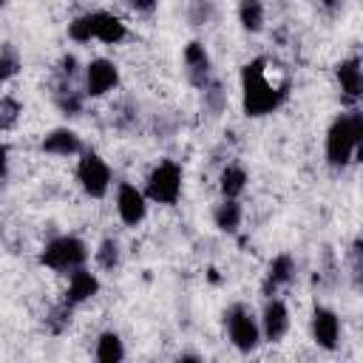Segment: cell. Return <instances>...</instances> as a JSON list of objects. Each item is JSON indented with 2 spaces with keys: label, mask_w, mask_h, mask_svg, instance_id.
I'll use <instances>...</instances> for the list:
<instances>
[{
  "label": "cell",
  "mask_w": 363,
  "mask_h": 363,
  "mask_svg": "<svg viewBox=\"0 0 363 363\" xmlns=\"http://www.w3.org/2000/svg\"><path fill=\"white\" fill-rule=\"evenodd\" d=\"M267 60L264 57H258V60H252V62H247L244 65V74H241V82H244V111H247V116H264V113H272L281 102H284V96H286V91H281V88H272L269 82H267Z\"/></svg>",
  "instance_id": "obj_1"
},
{
  "label": "cell",
  "mask_w": 363,
  "mask_h": 363,
  "mask_svg": "<svg viewBox=\"0 0 363 363\" xmlns=\"http://www.w3.org/2000/svg\"><path fill=\"white\" fill-rule=\"evenodd\" d=\"M363 139V116L357 111L343 113L332 122L329 133H326V159L335 167H343L346 162H352V156L357 153Z\"/></svg>",
  "instance_id": "obj_2"
},
{
  "label": "cell",
  "mask_w": 363,
  "mask_h": 363,
  "mask_svg": "<svg viewBox=\"0 0 363 363\" xmlns=\"http://www.w3.org/2000/svg\"><path fill=\"white\" fill-rule=\"evenodd\" d=\"M85 258H88V250H85V244H82L79 238H74V235L54 238V241L43 250V255H40V261H43L45 267L57 269V272L77 269V267L85 264Z\"/></svg>",
  "instance_id": "obj_3"
},
{
  "label": "cell",
  "mask_w": 363,
  "mask_h": 363,
  "mask_svg": "<svg viewBox=\"0 0 363 363\" xmlns=\"http://www.w3.org/2000/svg\"><path fill=\"white\" fill-rule=\"evenodd\" d=\"M182 193V167L176 162H162L147 179V196L159 204H176Z\"/></svg>",
  "instance_id": "obj_4"
},
{
  "label": "cell",
  "mask_w": 363,
  "mask_h": 363,
  "mask_svg": "<svg viewBox=\"0 0 363 363\" xmlns=\"http://www.w3.org/2000/svg\"><path fill=\"white\" fill-rule=\"evenodd\" d=\"M77 179L88 196L99 199V196H105V190L111 184V170L96 153H82V159L77 164Z\"/></svg>",
  "instance_id": "obj_5"
},
{
  "label": "cell",
  "mask_w": 363,
  "mask_h": 363,
  "mask_svg": "<svg viewBox=\"0 0 363 363\" xmlns=\"http://www.w3.org/2000/svg\"><path fill=\"white\" fill-rule=\"evenodd\" d=\"M227 329H230V340L241 349V352H250L258 346V326L255 320L250 318V312L244 306H233L230 315H227Z\"/></svg>",
  "instance_id": "obj_6"
},
{
  "label": "cell",
  "mask_w": 363,
  "mask_h": 363,
  "mask_svg": "<svg viewBox=\"0 0 363 363\" xmlns=\"http://www.w3.org/2000/svg\"><path fill=\"white\" fill-rule=\"evenodd\" d=\"M119 79V71L111 60H91L88 71H85V85H88V94L91 96H102L108 94Z\"/></svg>",
  "instance_id": "obj_7"
},
{
  "label": "cell",
  "mask_w": 363,
  "mask_h": 363,
  "mask_svg": "<svg viewBox=\"0 0 363 363\" xmlns=\"http://www.w3.org/2000/svg\"><path fill=\"white\" fill-rule=\"evenodd\" d=\"M312 335L318 340V346L323 349H335L337 346V337H340V320L332 309L326 306H315L312 312Z\"/></svg>",
  "instance_id": "obj_8"
},
{
  "label": "cell",
  "mask_w": 363,
  "mask_h": 363,
  "mask_svg": "<svg viewBox=\"0 0 363 363\" xmlns=\"http://www.w3.org/2000/svg\"><path fill=\"white\" fill-rule=\"evenodd\" d=\"M116 210H119V218L133 227L145 218V196L133 184H122L116 193Z\"/></svg>",
  "instance_id": "obj_9"
},
{
  "label": "cell",
  "mask_w": 363,
  "mask_h": 363,
  "mask_svg": "<svg viewBox=\"0 0 363 363\" xmlns=\"http://www.w3.org/2000/svg\"><path fill=\"white\" fill-rule=\"evenodd\" d=\"M96 289H99L96 275H94V272H88V269H82V267H77V269H71V281H68L65 303H68V306L82 303V301L94 298V295H96Z\"/></svg>",
  "instance_id": "obj_10"
},
{
  "label": "cell",
  "mask_w": 363,
  "mask_h": 363,
  "mask_svg": "<svg viewBox=\"0 0 363 363\" xmlns=\"http://www.w3.org/2000/svg\"><path fill=\"white\" fill-rule=\"evenodd\" d=\"M289 329V312L281 301H269L264 306V335L267 340H281Z\"/></svg>",
  "instance_id": "obj_11"
},
{
  "label": "cell",
  "mask_w": 363,
  "mask_h": 363,
  "mask_svg": "<svg viewBox=\"0 0 363 363\" xmlns=\"http://www.w3.org/2000/svg\"><path fill=\"white\" fill-rule=\"evenodd\" d=\"M94 37L113 45L125 37V23L113 14H108V11H94Z\"/></svg>",
  "instance_id": "obj_12"
},
{
  "label": "cell",
  "mask_w": 363,
  "mask_h": 363,
  "mask_svg": "<svg viewBox=\"0 0 363 363\" xmlns=\"http://www.w3.org/2000/svg\"><path fill=\"white\" fill-rule=\"evenodd\" d=\"M43 150L45 153H60V156H71L79 150V136L68 128H57L43 139Z\"/></svg>",
  "instance_id": "obj_13"
},
{
  "label": "cell",
  "mask_w": 363,
  "mask_h": 363,
  "mask_svg": "<svg viewBox=\"0 0 363 363\" xmlns=\"http://www.w3.org/2000/svg\"><path fill=\"white\" fill-rule=\"evenodd\" d=\"M184 62L190 68V79L196 85H204L207 82V68H210V60H207V51L201 43H190L184 48Z\"/></svg>",
  "instance_id": "obj_14"
},
{
  "label": "cell",
  "mask_w": 363,
  "mask_h": 363,
  "mask_svg": "<svg viewBox=\"0 0 363 363\" xmlns=\"http://www.w3.org/2000/svg\"><path fill=\"white\" fill-rule=\"evenodd\" d=\"M337 79H340V91H346V96H360L363 88V77H360V62L357 60H346L337 65Z\"/></svg>",
  "instance_id": "obj_15"
},
{
  "label": "cell",
  "mask_w": 363,
  "mask_h": 363,
  "mask_svg": "<svg viewBox=\"0 0 363 363\" xmlns=\"http://www.w3.org/2000/svg\"><path fill=\"white\" fill-rule=\"evenodd\" d=\"M292 258L289 255H278L272 264H269V272H267V281H264V292L269 295L278 284H286L289 278H292Z\"/></svg>",
  "instance_id": "obj_16"
},
{
  "label": "cell",
  "mask_w": 363,
  "mask_h": 363,
  "mask_svg": "<svg viewBox=\"0 0 363 363\" xmlns=\"http://www.w3.org/2000/svg\"><path fill=\"white\" fill-rule=\"evenodd\" d=\"M238 224H241V207H238V201L227 199V201L216 210V227L224 230V233H235Z\"/></svg>",
  "instance_id": "obj_17"
},
{
  "label": "cell",
  "mask_w": 363,
  "mask_h": 363,
  "mask_svg": "<svg viewBox=\"0 0 363 363\" xmlns=\"http://www.w3.org/2000/svg\"><path fill=\"white\" fill-rule=\"evenodd\" d=\"M96 357L102 363H113V360H122L125 357V349H122V340L116 332H105L96 343Z\"/></svg>",
  "instance_id": "obj_18"
},
{
  "label": "cell",
  "mask_w": 363,
  "mask_h": 363,
  "mask_svg": "<svg viewBox=\"0 0 363 363\" xmlns=\"http://www.w3.org/2000/svg\"><path fill=\"white\" fill-rule=\"evenodd\" d=\"M247 187V173L241 170V167H227L224 173H221V193L227 196V199H235L241 190Z\"/></svg>",
  "instance_id": "obj_19"
},
{
  "label": "cell",
  "mask_w": 363,
  "mask_h": 363,
  "mask_svg": "<svg viewBox=\"0 0 363 363\" xmlns=\"http://www.w3.org/2000/svg\"><path fill=\"white\" fill-rule=\"evenodd\" d=\"M238 17H241V26L247 31H258L261 23H264V9L258 0H244L241 9H238Z\"/></svg>",
  "instance_id": "obj_20"
},
{
  "label": "cell",
  "mask_w": 363,
  "mask_h": 363,
  "mask_svg": "<svg viewBox=\"0 0 363 363\" xmlns=\"http://www.w3.org/2000/svg\"><path fill=\"white\" fill-rule=\"evenodd\" d=\"M68 37L77 43H91L94 37V14H82L68 26Z\"/></svg>",
  "instance_id": "obj_21"
},
{
  "label": "cell",
  "mask_w": 363,
  "mask_h": 363,
  "mask_svg": "<svg viewBox=\"0 0 363 363\" xmlns=\"http://www.w3.org/2000/svg\"><path fill=\"white\" fill-rule=\"evenodd\" d=\"M96 261H99L105 269H113V267H116V261H119V247H116L113 238H105V241L99 244V250H96Z\"/></svg>",
  "instance_id": "obj_22"
},
{
  "label": "cell",
  "mask_w": 363,
  "mask_h": 363,
  "mask_svg": "<svg viewBox=\"0 0 363 363\" xmlns=\"http://www.w3.org/2000/svg\"><path fill=\"white\" fill-rule=\"evenodd\" d=\"M17 68H20V60H17V54H14L11 48H6V51L0 54V82L11 79V77L17 74Z\"/></svg>",
  "instance_id": "obj_23"
},
{
  "label": "cell",
  "mask_w": 363,
  "mask_h": 363,
  "mask_svg": "<svg viewBox=\"0 0 363 363\" xmlns=\"http://www.w3.org/2000/svg\"><path fill=\"white\" fill-rule=\"evenodd\" d=\"M17 113H20V105L14 102V99H3L0 102V130L3 128H9V125H14V119H17Z\"/></svg>",
  "instance_id": "obj_24"
},
{
  "label": "cell",
  "mask_w": 363,
  "mask_h": 363,
  "mask_svg": "<svg viewBox=\"0 0 363 363\" xmlns=\"http://www.w3.org/2000/svg\"><path fill=\"white\" fill-rule=\"evenodd\" d=\"M130 6L139 9V11H150V9L156 6V0H130Z\"/></svg>",
  "instance_id": "obj_25"
},
{
  "label": "cell",
  "mask_w": 363,
  "mask_h": 363,
  "mask_svg": "<svg viewBox=\"0 0 363 363\" xmlns=\"http://www.w3.org/2000/svg\"><path fill=\"white\" fill-rule=\"evenodd\" d=\"M3 3H6V0H0V6H3Z\"/></svg>",
  "instance_id": "obj_26"
},
{
  "label": "cell",
  "mask_w": 363,
  "mask_h": 363,
  "mask_svg": "<svg viewBox=\"0 0 363 363\" xmlns=\"http://www.w3.org/2000/svg\"><path fill=\"white\" fill-rule=\"evenodd\" d=\"M0 176H3V167H0Z\"/></svg>",
  "instance_id": "obj_27"
}]
</instances>
